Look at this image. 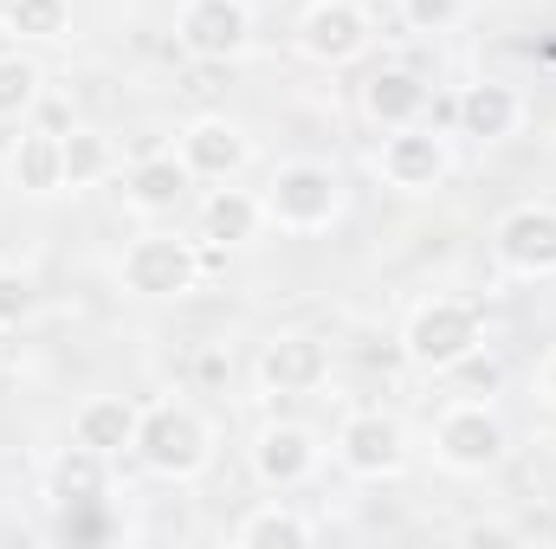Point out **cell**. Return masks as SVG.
<instances>
[{"instance_id": "obj_1", "label": "cell", "mask_w": 556, "mask_h": 549, "mask_svg": "<svg viewBox=\"0 0 556 549\" xmlns=\"http://www.w3.org/2000/svg\"><path fill=\"white\" fill-rule=\"evenodd\" d=\"M472 343H479V310L472 304H427L408 323V356L433 362V369H453Z\"/></svg>"}, {"instance_id": "obj_2", "label": "cell", "mask_w": 556, "mask_h": 549, "mask_svg": "<svg viewBox=\"0 0 556 549\" xmlns=\"http://www.w3.org/2000/svg\"><path fill=\"white\" fill-rule=\"evenodd\" d=\"M266 201L285 227H324L337 214V181H330V168H278Z\"/></svg>"}, {"instance_id": "obj_3", "label": "cell", "mask_w": 556, "mask_h": 549, "mask_svg": "<svg viewBox=\"0 0 556 549\" xmlns=\"http://www.w3.org/2000/svg\"><path fill=\"white\" fill-rule=\"evenodd\" d=\"M137 446L155 472H194L201 465V420L181 408H155L137 426Z\"/></svg>"}, {"instance_id": "obj_4", "label": "cell", "mask_w": 556, "mask_h": 549, "mask_svg": "<svg viewBox=\"0 0 556 549\" xmlns=\"http://www.w3.org/2000/svg\"><path fill=\"white\" fill-rule=\"evenodd\" d=\"M124 278H130V291H142V297H175V291L194 284V253L181 240H142V246H130V259H124Z\"/></svg>"}, {"instance_id": "obj_5", "label": "cell", "mask_w": 556, "mask_h": 549, "mask_svg": "<svg viewBox=\"0 0 556 549\" xmlns=\"http://www.w3.org/2000/svg\"><path fill=\"white\" fill-rule=\"evenodd\" d=\"M498 253L518 272H556V207H518L498 227Z\"/></svg>"}, {"instance_id": "obj_6", "label": "cell", "mask_w": 556, "mask_h": 549, "mask_svg": "<svg viewBox=\"0 0 556 549\" xmlns=\"http://www.w3.org/2000/svg\"><path fill=\"white\" fill-rule=\"evenodd\" d=\"M181 39H188V52H201V59H227V52L247 46V7H240V0H194V7L181 13Z\"/></svg>"}, {"instance_id": "obj_7", "label": "cell", "mask_w": 556, "mask_h": 549, "mask_svg": "<svg viewBox=\"0 0 556 549\" xmlns=\"http://www.w3.org/2000/svg\"><path fill=\"white\" fill-rule=\"evenodd\" d=\"M440 452H446V465H459V472H485V465H498L505 433H498L479 408L446 413V420H440Z\"/></svg>"}, {"instance_id": "obj_8", "label": "cell", "mask_w": 556, "mask_h": 549, "mask_svg": "<svg viewBox=\"0 0 556 549\" xmlns=\"http://www.w3.org/2000/svg\"><path fill=\"white\" fill-rule=\"evenodd\" d=\"M324 369H330V356H324V343H317V336H285V343L266 349V362H260V375L273 382L278 395L317 388V382H324Z\"/></svg>"}, {"instance_id": "obj_9", "label": "cell", "mask_w": 556, "mask_h": 549, "mask_svg": "<svg viewBox=\"0 0 556 549\" xmlns=\"http://www.w3.org/2000/svg\"><path fill=\"white\" fill-rule=\"evenodd\" d=\"M343 459H350L356 472H395V465H402V426L382 420V413L350 420V426H343Z\"/></svg>"}, {"instance_id": "obj_10", "label": "cell", "mask_w": 556, "mask_h": 549, "mask_svg": "<svg viewBox=\"0 0 556 549\" xmlns=\"http://www.w3.org/2000/svg\"><path fill=\"white\" fill-rule=\"evenodd\" d=\"M356 46H363V13L356 7H343V0L311 7V20H304V52L311 59H350Z\"/></svg>"}, {"instance_id": "obj_11", "label": "cell", "mask_w": 556, "mask_h": 549, "mask_svg": "<svg viewBox=\"0 0 556 549\" xmlns=\"http://www.w3.org/2000/svg\"><path fill=\"white\" fill-rule=\"evenodd\" d=\"M98 459H104V452L78 439V446L52 465V491H59L65 505H98V491H104V465H98Z\"/></svg>"}, {"instance_id": "obj_12", "label": "cell", "mask_w": 556, "mask_h": 549, "mask_svg": "<svg viewBox=\"0 0 556 549\" xmlns=\"http://www.w3.org/2000/svg\"><path fill=\"white\" fill-rule=\"evenodd\" d=\"M382 168H389V181H402V188H427V181H440L446 155H440L433 137H395L389 155H382Z\"/></svg>"}, {"instance_id": "obj_13", "label": "cell", "mask_w": 556, "mask_h": 549, "mask_svg": "<svg viewBox=\"0 0 556 549\" xmlns=\"http://www.w3.org/2000/svg\"><path fill=\"white\" fill-rule=\"evenodd\" d=\"M137 408L130 401H91V408L78 413V439L85 446H98V452H117V446H130L137 439Z\"/></svg>"}, {"instance_id": "obj_14", "label": "cell", "mask_w": 556, "mask_h": 549, "mask_svg": "<svg viewBox=\"0 0 556 549\" xmlns=\"http://www.w3.org/2000/svg\"><path fill=\"white\" fill-rule=\"evenodd\" d=\"M247 162V142L233 137L227 124H194L188 130V168H201V175H233Z\"/></svg>"}, {"instance_id": "obj_15", "label": "cell", "mask_w": 556, "mask_h": 549, "mask_svg": "<svg viewBox=\"0 0 556 549\" xmlns=\"http://www.w3.org/2000/svg\"><path fill=\"white\" fill-rule=\"evenodd\" d=\"M260 472H266L273 485L304 478V472H311V433H298V426H273V433L260 439Z\"/></svg>"}, {"instance_id": "obj_16", "label": "cell", "mask_w": 556, "mask_h": 549, "mask_svg": "<svg viewBox=\"0 0 556 549\" xmlns=\"http://www.w3.org/2000/svg\"><path fill=\"white\" fill-rule=\"evenodd\" d=\"M420 104H427V91H420L415 72H376V78H369V111H376L382 124H408Z\"/></svg>"}, {"instance_id": "obj_17", "label": "cell", "mask_w": 556, "mask_h": 549, "mask_svg": "<svg viewBox=\"0 0 556 549\" xmlns=\"http://www.w3.org/2000/svg\"><path fill=\"white\" fill-rule=\"evenodd\" d=\"M459 117H466V130H472V137H505V130L518 124V104H511V91H505V85H472V91H466V104H459Z\"/></svg>"}, {"instance_id": "obj_18", "label": "cell", "mask_w": 556, "mask_h": 549, "mask_svg": "<svg viewBox=\"0 0 556 549\" xmlns=\"http://www.w3.org/2000/svg\"><path fill=\"white\" fill-rule=\"evenodd\" d=\"M13 175H20V188H33V194L59 188V181H65V149H59V137H26L20 155H13Z\"/></svg>"}, {"instance_id": "obj_19", "label": "cell", "mask_w": 556, "mask_h": 549, "mask_svg": "<svg viewBox=\"0 0 556 549\" xmlns=\"http://www.w3.org/2000/svg\"><path fill=\"white\" fill-rule=\"evenodd\" d=\"M181 188H188V168H181V162H168V155L142 162L137 175H130V194H137L142 207H175V201H181Z\"/></svg>"}, {"instance_id": "obj_20", "label": "cell", "mask_w": 556, "mask_h": 549, "mask_svg": "<svg viewBox=\"0 0 556 549\" xmlns=\"http://www.w3.org/2000/svg\"><path fill=\"white\" fill-rule=\"evenodd\" d=\"M253 220H260V207L247 194H233V188L207 201V240H220V246L227 240H253Z\"/></svg>"}, {"instance_id": "obj_21", "label": "cell", "mask_w": 556, "mask_h": 549, "mask_svg": "<svg viewBox=\"0 0 556 549\" xmlns=\"http://www.w3.org/2000/svg\"><path fill=\"white\" fill-rule=\"evenodd\" d=\"M59 149H65V175H72V181H91V175H104V162H111L104 137H91V130H72Z\"/></svg>"}, {"instance_id": "obj_22", "label": "cell", "mask_w": 556, "mask_h": 549, "mask_svg": "<svg viewBox=\"0 0 556 549\" xmlns=\"http://www.w3.org/2000/svg\"><path fill=\"white\" fill-rule=\"evenodd\" d=\"M13 33H33V39H52L65 26V0H13Z\"/></svg>"}, {"instance_id": "obj_23", "label": "cell", "mask_w": 556, "mask_h": 549, "mask_svg": "<svg viewBox=\"0 0 556 549\" xmlns=\"http://www.w3.org/2000/svg\"><path fill=\"white\" fill-rule=\"evenodd\" d=\"M311 531L298 524V518H285V511H260L247 531H240V544H304Z\"/></svg>"}, {"instance_id": "obj_24", "label": "cell", "mask_w": 556, "mask_h": 549, "mask_svg": "<svg viewBox=\"0 0 556 549\" xmlns=\"http://www.w3.org/2000/svg\"><path fill=\"white\" fill-rule=\"evenodd\" d=\"M33 85H39V72H33V65L0 59V117H7V111H26V104H33Z\"/></svg>"}, {"instance_id": "obj_25", "label": "cell", "mask_w": 556, "mask_h": 549, "mask_svg": "<svg viewBox=\"0 0 556 549\" xmlns=\"http://www.w3.org/2000/svg\"><path fill=\"white\" fill-rule=\"evenodd\" d=\"M33 310V284L13 272H0V323H13V317H26Z\"/></svg>"}, {"instance_id": "obj_26", "label": "cell", "mask_w": 556, "mask_h": 549, "mask_svg": "<svg viewBox=\"0 0 556 549\" xmlns=\"http://www.w3.org/2000/svg\"><path fill=\"white\" fill-rule=\"evenodd\" d=\"M453 369H459V375H466V388H498V362H492V356H485V362H479V356H472V349H466V356H459V362H453Z\"/></svg>"}, {"instance_id": "obj_27", "label": "cell", "mask_w": 556, "mask_h": 549, "mask_svg": "<svg viewBox=\"0 0 556 549\" xmlns=\"http://www.w3.org/2000/svg\"><path fill=\"white\" fill-rule=\"evenodd\" d=\"M453 7H459V0H408V20H415V26H446Z\"/></svg>"}, {"instance_id": "obj_28", "label": "cell", "mask_w": 556, "mask_h": 549, "mask_svg": "<svg viewBox=\"0 0 556 549\" xmlns=\"http://www.w3.org/2000/svg\"><path fill=\"white\" fill-rule=\"evenodd\" d=\"M188 98H194V104H207V98H220V59H207V65H201L194 78H188Z\"/></svg>"}, {"instance_id": "obj_29", "label": "cell", "mask_w": 556, "mask_h": 549, "mask_svg": "<svg viewBox=\"0 0 556 549\" xmlns=\"http://www.w3.org/2000/svg\"><path fill=\"white\" fill-rule=\"evenodd\" d=\"M59 531H65V537H78V544H91V537H104V524H98L91 511H85V518H65Z\"/></svg>"}, {"instance_id": "obj_30", "label": "cell", "mask_w": 556, "mask_h": 549, "mask_svg": "<svg viewBox=\"0 0 556 549\" xmlns=\"http://www.w3.org/2000/svg\"><path fill=\"white\" fill-rule=\"evenodd\" d=\"M551 395H556V362H551Z\"/></svg>"}]
</instances>
